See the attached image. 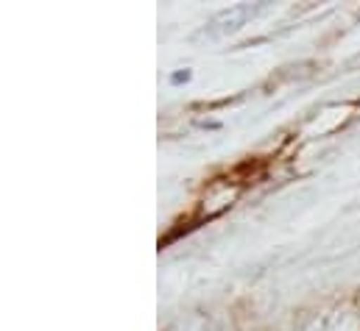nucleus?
<instances>
[{
    "label": "nucleus",
    "mask_w": 360,
    "mask_h": 331,
    "mask_svg": "<svg viewBox=\"0 0 360 331\" xmlns=\"http://www.w3.org/2000/svg\"><path fill=\"white\" fill-rule=\"evenodd\" d=\"M260 11H266V3H238V6H232V8L221 11V14H215V17L195 34V39H207V42L224 39V36L240 31V28H243L249 20H255Z\"/></svg>",
    "instance_id": "obj_1"
}]
</instances>
